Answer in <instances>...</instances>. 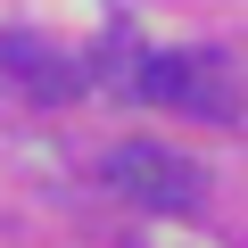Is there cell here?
Wrapping results in <instances>:
<instances>
[{"label":"cell","instance_id":"1","mask_svg":"<svg viewBox=\"0 0 248 248\" xmlns=\"http://www.w3.org/2000/svg\"><path fill=\"white\" fill-rule=\"evenodd\" d=\"M108 182H116V199H133V207H149V215H190V207L207 199L199 166L174 157V149H157V141H116V149H108Z\"/></svg>","mask_w":248,"mask_h":248},{"label":"cell","instance_id":"2","mask_svg":"<svg viewBox=\"0 0 248 248\" xmlns=\"http://www.w3.org/2000/svg\"><path fill=\"white\" fill-rule=\"evenodd\" d=\"M133 99H157V108H182V116H232V83H223V58L207 50H157V58H133Z\"/></svg>","mask_w":248,"mask_h":248},{"label":"cell","instance_id":"3","mask_svg":"<svg viewBox=\"0 0 248 248\" xmlns=\"http://www.w3.org/2000/svg\"><path fill=\"white\" fill-rule=\"evenodd\" d=\"M0 75H9V91H25V99H75L83 91V66L58 58V50H42L33 33H0Z\"/></svg>","mask_w":248,"mask_h":248}]
</instances>
